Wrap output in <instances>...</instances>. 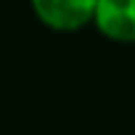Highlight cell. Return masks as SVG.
<instances>
[{"label": "cell", "instance_id": "obj_1", "mask_svg": "<svg viewBox=\"0 0 135 135\" xmlns=\"http://www.w3.org/2000/svg\"><path fill=\"white\" fill-rule=\"evenodd\" d=\"M37 19L56 32H74L95 19L98 0H32Z\"/></svg>", "mask_w": 135, "mask_h": 135}, {"label": "cell", "instance_id": "obj_2", "mask_svg": "<svg viewBox=\"0 0 135 135\" xmlns=\"http://www.w3.org/2000/svg\"><path fill=\"white\" fill-rule=\"evenodd\" d=\"M95 27L114 42H135V0H98Z\"/></svg>", "mask_w": 135, "mask_h": 135}]
</instances>
